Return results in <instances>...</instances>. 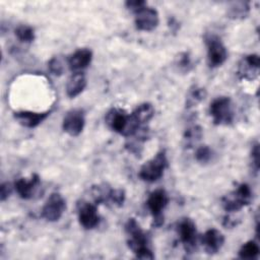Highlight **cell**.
Instances as JSON below:
<instances>
[{
    "label": "cell",
    "mask_w": 260,
    "mask_h": 260,
    "mask_svg": "<svg viewBox=\"0 0 260 260\" xmlns=\"http://www.w3.org/2000/svg\"><path fill=\"white\" fill-rule=\"evenodd\" d=\"M192 64V59L188 52H182L176 58V65L182 72H189L193 68Z\"/></svg>",
    "instance_id": "26"
},
{
    "label": "cell",
    "mask_w": 260,
    "mask_h": 260,
    "mask_svg": "<svg viewBox=\"0 0 260 260\" xmlns=\"http://www.w3.org/2000/svg\"><path fill=\"white\" fill-rule=\"evenodd\" d=\"M40 177L37 174L31 175L29 179L20 178L14 183V189L22 199H30L36 194L40 186Z\"/></svg>",
    "instance_id": "15"
},
{
    "label": "cell",
    "mask_w": 260,
    "mask_h": 260,
    "mask_svg": "<svg viewBox=\"0 0 260 260\" xmlns=\"http://www.w3.org/2000/svg\"><path fill=\"white\" fill-rule=\"evenodd\" d=\"M85 125V118L83 111L80 109L70 110L63 118L62 128L68 135L75 137L78 136Z\"/></svg>",
    "instance_id": "11"
},
{
    "label": "cell",
    "mask_w": 260,
    "mask_h": 260,
    "mask_svg": "<svg viewBox=\"0 0 260 260\" xmlns=\"http://www.w3.org/2000/svg\"><path fill=\"white\" fill-rule=\"evenodd\" d=\"M92 60V52L87 48L76 50L68 58V66L73 72H81L85 69Z\"/></svg>",
    "instance_id": "16"
},
{
    "label": "cell",
    "mask_w": 260,
    "mask_h": 260,
    "mask_svg": "<svg viewBox=\"0 0 260 260\" xmlns=\"http://www.w3.org/2000/svg\"><path fill=\"white\" fill-rule=\"evenodd\" d=\"M209 113L215 125H231L235 119V109L233 102L228 96L214 99L209 106Z\"/></svg>",
    "instance_id": "3"
},
{
    "label": "cell",
    "mask_w": 260,
    "mask_h": 260,
    "mask_svg": "<svg viewBox=\"0 0 260 260\" xmlns=\"http://www.w3.org/2000/svg\"><path fill=\"white\" fill-rule=\"evenodd\" d=\"M15 36L20 42L31 43L35 40V30L29 25L21 24L15 28Z\"/></svg>",
    "instance_id": "25"
},
{
    "label": "cell",
    "mask_w": 260,
    "mask_h": 260,
    "mask_svg": "<svg viewBox=\"0 0 260 260\" xmlns=\"http://www.w3.org/2000/svg\"><path fill=\"white\" fill-rule=\"evenodd\" d=\"M105 120L111 130L128 138L133 136L140 127L132 115H129L125 110L119 108L111 109L106 114Z\"/></svg>",
    "instance_id": "2"
},
{
    "label": "cell",
    "mask_w": 260,
    "mask_h": 260,
    "mask_svg": "<svg viewBox=\"0 0 260 260\" xmlns=\"http://www.w3.org/2000/svg\"><path fill=\"white\" fill-rule=\"evenodd\" d=\"M212 157V150L207 145L199 146L195 151V159L200 164L208 162Z\"/></svg>",
    "instance_id": "27"
},
{
    "label": "cell",
    "mask_w": 260,
    "mask_h": 260,
    "mask_svg": "<svg viewBox=\"0 0 260 260\" xmlns=\"http://www.w3.org/2000/svg\"><path fill=\"white\" fill-rule=\"evenodd\" d=\"M131 115L140 126H143L154 116V108L149 103H143L137 106Z\"/></svg>",
    "instance_id": "19"
},
{
    "label": "cell",
    "mask_w": 260,
    "mask_h": 260,
    "mask_svg": "<svg viewBox=\"0 0 260 260\" xmlns=\"http://www.w3.org/2000/svg\"><path fill=\"white\" fill-rule=\"evenodd\" d=\"M250 12V4L247 1L232 2L228 7V17L232 19H244Z\"/></svg>",
    "instance_id": "20"
},
{
    "label": "cell",
    "mask_w": 260,
    "mask_h": 260,
    "mask_svg": "<svg viewBox=\"0 0 260 260\" xmlns=\"http://www.w3.org/2000/svg\"><path fill=\"white\" fill-rule=\"evenodd\" d=\"M251 161H252V167L255 170V172H258L259 170V145L256 143L251 151Z\"/></svg>",
    "instance_id": "31"
},
{
    "label": "cell",
    "mask_w": 260,
    "mask_h": 260,
    "mask_svg": "<svg viewBox=\"0 0 260 260\" xmlns=\"http://www.w3.org/2000/svg\"><path fill=\"white\" fill-rule=\"evenodd\" d=\"M158 22V13L152 7L145 6L135 13V26L139 30L151 31L157 27Z\"/></svg>",
    "instance_id": "12"
},
{
    "label": "cell",
    "mask_w": 260,
    "mask_h": 260,
    "mask_svg": "<svg viewBox=\"0 0 260 260\" xmlns=\"http://www.w3.org/2000/svg\"><path fill=\"white\" fill-rule=\"evenodd\" d=\"M202 137V128L198 125H194L186 129L184 133V142L186 147H192Z\"/></svg>",
    "instance_id": "23"
},
{
    "label": "cell",
    "mask_w": 260,
    "mask_h": 260,
    "mask_svg": "<svg viewBox=\"0 0 260 260\" xmlns=\"http://www.w3.org/2000/svg\"><path fill=\"white\" fill-rule=\"evenodd\" d=\"M252 200V191L249 185L243 183L233 192L225 195L221 199V205L226 212H235L249 205Z\"/></svg>",
    "instance_id": "5"
},
{
    "label": "cell",
    "mask_w": 260,
    "mask_h": 260,
    "mask_svg": "<svg viewBox=\"0 0 260 260\" xmlns=\"http://www.w3.org/2000/svg\"><path fill=\"white\" fill-rule=\"evenodd\" d=\"M86 86V77L82 72H73L66 83V94L73 99L80 94Z\"/></svg>",
    "instance_id": "18"
},
{
    "label": "cell",
    "mask_w": 260,
    "mask_h": 260,
    "mask_svg": "<svg viewBox=\"0 0 260 260\" xmlns=\"http://www.w3.org/2000/svg\"><path fill=\"white\" fill-rule=\"evenodd\" d=\"M49 112H30V111H20L13 114L14 119L25 128H36L39 126L49 115Z\"/></svg>",
    "instance_id": "17"
},
{
    "label": "cell",
    "mask_w": 260,
    "mask_h": 260,
    "mask_svg": "<svg viewBox=\"0 0 260 260\" xmlns=\"http://www.w3.org/2000/svg\"><path fill=\"white\" fill-rule=\"evenodd\" d=\"M112 188L108 184L95 185L91 188V196L95 204L109 202V196Z\"/></svg>",
    "instance_id": "22"
},
{
    "label": "cell",
    "mask_w": 260,
    "mask_h": 260,
    "mask_svg": "<svg viewBox=\"0 0 260 260\" xmlns=\"http://www.w3.org/2000/svg\"><path fill=\"white\" fill-rule=\"evenodd\" d=\"M168 167V158L165 151L157 152L151 159L147 160L139 170V178L148 183H152L160 179Z\"/></svg>",
    "instance_id": "4"
},
{
    "label": "cell",
    "mask_w": 260,
    "mask_h": 260,
    "mask_svg": "<svg viewBox=\"0 0 260 260\" xmlns=\"http://www.w3.org/2000/svg\"><path fill=\"white\" fill-rule=\"evenodd\" d=\"M77 214L80 225L85 230H92L100 223L96 204L81 200L77 204Z\"/></svg>",
    "instance_id": "9"
},
{
    "label": "cell",
    "mask_w": 260,
    "mask_h": 260,
    "mask_svg": "<svg viewBox=\"0 0 260 260\" xmlns=\"http://www.w3.org/2000/svg\"><path fill=\"white\" fill-rule=\"evenodd\" d=\"M206 89L204 87H200L197 85H193L189 88L187 95H186V108L190 109L197 106L206 98Z\"/></svg>",
    "instance_id": "21"
},
{
    "label": "cell",
    "mask_w": 260,
    "mask_h": 260,
    "mask_svg": "<svg viewBox=\"0 0 260 260\" xmlns=\"http://www.w3.org/2000/svg\"><path fill=\"white\" fill-rule=\"evenodd\" d=\"M205 253L209 255L216 254L224 244V236L216 229L207 230L200 238Z\"/></svg>",
    "instance_id": "14"
},
{
    "label": "cell",
    "mask_w": 260,
    "mask_h": 260,
    "mask_svg": "<svg viewBox=\"0 0 260 260\" xmlns=\"http://www.w3.org/2000/svg\"><path fill=\"white\" fill-rule=\"evenodd\" d=\"M125 232L127 235V244L129 249L135 256L142 260H150L154 255L148 247V240L135 218H129L125 223Z\"/></svg>",
    "instance_id": "1"
},
{
    "label": "cell",
    "mask_w": 260,
    "mask_h": 260,
    "mask_svg": "<svg viewBox=\"0 0 260 260\" xmlns=\"http://www.w3.org/2000/svg\"><path fill=\"white\" fill-rule=\"evenodd\" d=\"M12 191V186L10 183H3L0 187V198L2 201L6 200L9 195L11 194Z\"/></svg>",
    "instance_id": "32"
},
{
    "label": "cell",
    "mask_w": 260,
    "mask_h": 260,
    "mask_svg": "<svg viewBox=\"0 0 260 260\" xmlns=\"http://www.w3.org/2000/svg\"><path fill=\"white\" fill-rule=\"evenodd\" d=\"M259 56L250 54L245 56L238 66V75L241 79L253 80L259 75Z\"/></svg>",
    "instance_id": "13"
},
{
    "label": "cell",
    "mask_w": 260,
    "mask_h": 260,
    "mask_svg": "<svg viewBox=\"0 0 260 260\" xmlns=\"http://www.w3.org/2000/svg\"><path fill=\"white\" fill-rule=\"evenodd\" d=\"M48 68L50 70V72L56 76H60L62 75L63 71H64V66L61 62V60L58 57H53L49 63H48Z\"/></svg>",
    "instance_id": "29"
},
{
    "label": "cell",
    "mask_w": 260,
    "mask_h": 260,
    "mask_svg": "<svg viewBox=\"0 0 260 260\" xmlns=\"http://www.w3.org/2000/svg\"><path fill=\"white\" fill-rule=\"evenodd\" d=\"M177 232L185 250L193 251L197 244V231L194 221L191 218H182L178 223Z\"/></svg>",
    "instance_id": "10"
},
{
    "label": "cell",
    "mask_w": 260,
    "mask_h": 260,
    "mask_svg": "<svg viewBox=\"0 0 260 260\" xmlns=\"http://www.w3.org/2000/svg\"><path fill=\"white\" fill-rule=\"evenodd\" d=\"M259 246L255 241L245 243L239 250V257L242 259H255L259 254Z\"/></svg>",
    "instance_id": "24"
},
{
    "label": "cell",
    "mask_w": 260,
    "mask_h": 260,
    "mask_svg": "<svg viewBox=\"0 0 260 260\" xmlns=\"http://www.w3.org/2000/svg\"><path fill=\"white\" fill-rule=\"evenodd\" d=\"M125 6L128 10L135 14L136 12L147 6V3L143 0H128L125 2Z\"/></svg>",
    "instance_id": "30"
},
{
    "label": "cell",
    "mask_w": 260,
    "mask_h": 260,
    "mask_svg": "<svg viewBox=\"0 0 260 260\" xmlns=\"http://www.w3.org/2000/svg\"><path fill=\"white\" fill-rule=\"evenodd\" d=\"M126 198L125 191L123 189H112L110 196H109V202L113 204L114 206H122Z\"/></svg>",
    "instance_id": "28"
},
{
    "label": "cell",
    "mask_w": 260,
    "mask_h": 260,
    "mask_svg": "<svg viewBox=\"0 0 260 260\" xmlns=\"http://www.w3.org/2000/svg\"><path fill=\"white\" fill-rule=\"evenodd\" d=\"M204 39L207 47L208 65L212 68L221 66L228 58V51L221 40L215 35H206Z\"/></svg>",
    "instance_id": "6"
},
{
    "label": "cell",
    "mask_w": 260,
    "mask_h": 260,
    "mask_svg": "<svg viewBox=\"0 0 260 260\" xmlns=\"http://www.w3.org/2000/svg\"><path fill=\"white\" fill-rule=\"evenodd\" d=\"M66 209V201L59 193H53L45 202L41 214L47 221H57L61 218Z\"/></svg>",
    "instance_id": "8"
},
{
    "label": "cell",
    "mask_w": 260,
    "mask_h": 260,
    "mask_svg": "<svg viewBox=\"0 0 260 260\" xmlns=\"http://www.w3.org/2000/svg\"><path fill=\"white\" fill-rule=\"evenodd\" d=\"M168 202L169 196L164 189H156L149 194L146 200V206L153 217V224L155 226L162 224L164 216L161 212L168 205Z\"/></svg>",
    "instance_id": "7"
}]
</instances>
